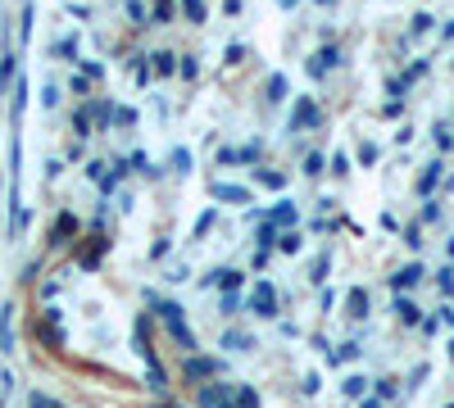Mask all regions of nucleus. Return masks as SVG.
<instances>
[{
  "label": "nucleus",
  "instance_id": "ddd939ff",
  "mask_svg": "<svg viewBox=\"0 0 454 408\" xmlns=\"http://www.w3.org/2000/svg\"><path fill=\"white\" fill-rule=\"evenodd\" d=\"M168 408H182V404H168Z\"/></svg>",
  "mask_w": 454,
  "mask_h": 408
},
{
  "label": "nucleus",
  "instance_id": "7ed1b4c3",
  "mask_svg": "<svg viewBox=\"0 0 454 408\" xmlns=\"http://www.w3.org/2000/svg\"><path fill=\"white\" fill-rule=\"evenodd\" d=\"M214 372H218V363H214V358H200V354H191V358L182 363V376H186V381H205V376H214Z\"/></svg>",
  "mask_w": 454,
  "mask_h": 408
},
{
  "label": "nucleus",
  "instance_id": "1a4fd4ad",
  "mask_svg": "<svg viewBox=\"0 0 454 408\" xmlns=\"http://www.w3.org/2000/svg\"><path fill=\"white\" fill-rule=\"evenodd\" d=\"M364 390H368L364 376H350V381H346V395H350V399H364Z\"/></svg>",
  "mask_w": 454,
  "mask_h": 408
},
{
  "label": "nucleus",
  "instance_id": "39448f33",
  "mask_svg": "<svg viewBox=\"0 0 454 408\" xmlns=\"http://www.w3.org/2000/svg\"><path fill=\"white\" fill-rule=\"evenodd\" d=\"M346 309L355 313V318H364V313H368V295H364V290H350V295H346Z\"/></svg>",
  "mask_w": 454,
  "mask_h": 408
},
{
  "label": "nucleus",
  "instance_id": "6e6552de",
  "mask_svg": "<svg viewBox=\"0 0 454 408\" xmlns=\"http://www.w3.org/2000/svg\"><path fill=\"white\" fill-rule=\"evenodd\" d=\"M214 195H218V200H241V204L250 200V195H246V191H237V186H214Z\"/></svg>",
  "mask_w": 454,
  "mask_h": 408
},
{
  "label": "nucleus",
  "instance_id": "f8f14e48",
  "mask_svg": "<svg viewBox=\"0 0 454 408\" xmlns=\"http://www.w3.org/2000/svg\"><path fill=\"white\" fill-rule=\"evenodd\" d=\"M400 313H404V323H418V309H413L409 300H400Z\"/></svg>",
  "mask_w": 454,
  "mask_h": 408
},
{
  "label": "nucleus",
  "instance_id": "f03ea898",
  "mask_svg": "<svg viewBox=\"0 0 454 408\" xmlns=\"http://www.w3.org/2000/svg\"><path fill=\"white\" fill-rule=\"evenodd\" d=\"M164 327H168V336H173L177 345H182V349H195V336L186 332V323H182V309H177V304H164Z\"/></svg>",
  "mask_w": 454,
  "mask_h": 408
},
{
  "label": "nucleus",
  "instance_id": "9d476101",
  "mask_svg": "<svg viewBox=\"0 0 454 408\" xmlns=\"http://www.w3.org/2000/svg\"><path fill=\"white\" fill-rule=\"evenodd\" d=\"M273 223H277V227H291V223H295V209H286V204H282L277 214H273Z\"/></svg>",
  "mask_w": 454,
  "mask_h": 408
},
{
  "label": "nucleus",
  "instance_id": "20e7f679",
  "mask_svg": "<svg viewBox=\"0 0 454 408\" xmlns=\"http://www.w3.org/2000/svg\"><path fill=\"white\" fill-rule=\"evenodd\" d=\"M195 399H200V408H227V404H232L227 386H200V390H195Z\"/></svg>",
  "mask_w": 454,
  "mask_h": 408
},
{
  "label": "nucleus",
  "instance_id": "f257e3e1",
  "mask_svg": "<svg viewBox=\"0 0 454 408\" xmlns=\"http://www.w3.org/2000/svg\"><path fill=\"white\" fill-rule=\"evenodd\" d=\"M246 309H250V313H259V318H273V309H277V290H273V281H255V290H250Z\"/></svg>",
  "mask_w": 454,
  "mask_h": 408
},
{
  "label": "nucleus",
  "instance_id": "9b49d317",
  "mask_svg": "<svg viewBox=\"0 0 454 408\" xmlns=\"http://www.w3.org/2000/svg\"><path fill=\"white\" fill-rule=\"evenodd\" d=\"M241 304H246V300H241L237 290H227V295H223V313H237V309H241Z\"/></svg>",
  "mask_w": 454,
  "mask_h": 408
},
{
  "label": "nucleus",
  "instance_id": "0eeeda50",
  "mask_svg": "<svg viewBox=\"0 0 454 408\" xmlns=\"http://www.w3.org/2000/svg\"><path fill=\"white\" fill-rule=\"evenodd\" d=\"M413 281H422V268H404L400 277L391 281V286H395V290H404V286H413Z\"/></svg>",
  "mask_w": 454,
  "mask_h": 408
},
{
  "label": "nucleus",
  "instance_id": "423d86ee",
  "mask_svg": "<svg viewBox=\"0 0 454 408\" xmlns=\"http://www.w3.org/2000/svg\"><path fill=\"white\" fill-rule=\"evenodd\" d=\"M223 345H227V354H241V349H250L255 340H250V336H237V332H227V336H223Z\"/></svg>",
  "mask_w": 454,
  "mask_h": 408
}]
</instances>
